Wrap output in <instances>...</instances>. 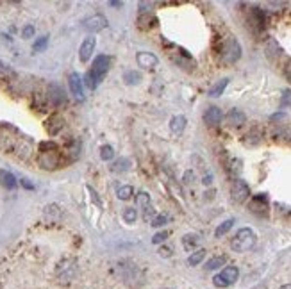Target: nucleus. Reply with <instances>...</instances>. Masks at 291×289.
Listing matches in <instances>:
<instances>
[{"label":"nucleus","instance_id":"1","mask_svg":"<svg viewBox=\"0 0 291 289\" xmlns=\"http://www.w3.org/2000/svg\"><path fill=\"white\" fill-rule=\"evenodd\" d=\"M38 164L43 170H55L61 164V154L54 143H41L40 156H38Z\"/></svg>","mask_w":291,"mask_h":289},{"label":"nucleus","instance_id":"2","mask_svg":"<svg viewBox=\"0 0 291 289\" xmlns=\"http://www.w3.org/2000/svg\"><path fill=\"white\" fill-rule=\"evenodd\" d=\"M109 64H111V59H109L107 55H99V57L95 59L93 66H91V70H89L88 75H86V84H88L89 88L91 89L97 88V84H99L100 80L106 77V74L109 72Z\"/></svg>","mask_w":291,"mask_h":289},{"label":"nucleus","instance_id":"3","mask_svg":"<svg viewBox=\"0 0 291 289\" xmlns=\"http://www.w3.org/2000/svg\"><path fill=\"white\" fill-rule=\"evenodd\" d=\"M120 279L124 280V284H127L129 288H141L145 282L143 271L139 270L138 266L131 264V263H122L118 266Z\"/></svg>","mask_w":291,"mask_h":289},{"label":"nucleus","instance_id":"4","mask_svg":"<svg viewBox=\"0 0 291 289\" xmlns=\"http://www.w3.org/2000/svg\"><path fill=\"white\" fill-rule=\"evenodd\" d=\"M256 232L245 227V229H239L231 239V248L234 252H248L256 246Z\"/></svg>","mask_w":291,"mask_h":289},{"label":"nucleus","instance_id":"5","mask_svg":"<svg viewBox=\"0 0 291 289\" xmlns=\"http://www.w3.org/2000/svg\"><path fill=\"white\" fill-rule=\"evenodd\" d=\"M239 57H241V45L238 43L236 38L229 36L227 41H225V43H223V47H222V59H223V63L234 64Z\"/></svg>","mask_w":291,"mask_h":289},{"label":"nucleus","instance_id":"6","mask_svg":"<svg viewBox=\"0 0 291 289\" xmlns=\"http://www.w3.org/2000/svg\"><path fill=\"white\" fill-rule=\"evenodd\" d=\"M238 277H239V270H238L236 266H225L220 273L214 275L212 284L216 286V288H227V286H232L236 282Z\"/></svg>","mask_w":291,"mask_h":289},{"label":"nucleus","instance_id":"7","mask_svg":"<svg viewBox=\"0 0 291 289\" xmlns=\"http://www.w3.org/2000/svg\"><path fill=\"white\" fill-rule=\"evenodd\" d=\"M55 275H57V279H59L63 284H70V282L77 277V263L72 261V259L63 261V263L57 266Z\"/></svg>","mask_w":291,"mask_h":289},{"label":"nucleus","instance_id":"8","mask_svg":"<svg viewBox=\"0 0 291 289\" xmlns=\"http://www.w3.org/2000/svg\"><path fill=\"white\" fill-rule=\"evenodd\" d=\"M231 196H232V200L238 202V204H243V202H247L248 196H250V187L247 186V182L241 181V179H236V181L232 182Z\"/></svg>","mask_w":291,"mask_h":289},{"label":"nucleus","instance_id":"9","mask_svg":"<svg viewBox=\"0 0 291 289\" xmlns=\"http://www.w3.org/2000/svg\"><path fill=\"white\" fill-rule=\"evenodd\" d=\"M106 27H107V20L104 15H93L84 20V29L89 30V32H99Z\"/></svg>","mask_w":291,"mask_h":289},{"label":"nucleus","instance_id":"10","mask_svg":"<svg viewBox=\"0 0 291 289\" xmlns=\"http://www.w3.org/2000/svg\"><path fill=\"white\" fill-rule=\"evenodd\" d=\"M136 204H138V209H141V214H143L145 220H150V214H152V202H150V196L145 191L138 193Z\"/></svg>","mask_w":291,"mask_h":289},{"label":"nucleus","instance_id":"11","mask_svg":"<svg viewBox=\"0 0 291 289\" xmlns=\"http://www.w3.org/2000/svg\"><path fill=\"white\" fill-rule=\"evenodd\" d=\"M95 45H97V41H95L93 36H89V38H86L82 41V45H80V49H79V57L82 63H86V61L91 59V55H93V52H95Z\"/></svg>","mask_w":291,"mask_h":289},{"label":"nucleus","instance_id":"12","mask_svg":"<svg viewBox=\"0 0 291 289\" xmlns=\"http://www.w3.org/2000/svg\"><path fill=\"white\" fill-rule=\"evenodd\" d=\"M248 207H250L252 212L265 216L268 212V198L265 195L254 196V198H252V202H250V206H248Z\"/></svg>","mask_w":291,"mask_h":289},{"label":"nucleus","instance_id":"13","mask_svg":"<svg viewBox=\"0 0 291 289\" xmlns=\"http://www.w3.org/2000/svg\"><path fill=\"white\" fill-rule=\"evenodd\" d=\"M222 111H220V107H208L206 109V113H204V122L208 123L209 127H216V125H220V122H222Z\"/></svg>","mask_w":291,"mask_h":289},{"label":"nucleus","instance_id":"14","mask_svg":"<svg viewBox=\"0 0 291 289\" xmlns=\"http://www.w3.org/2000/svg\"><path fill=\"white\" fill-rule=\"evenodd\" d=\"M136 61H138V64L141 66V68H154V66H158V57L154 54H150V52H139L138 55H136Z\"/></svg>","mask_w":291,"mask_h":289},{"label":"nucleus","instance_id":"15","mask_svg":"<svg viewBox=\"0 0 291 289\" xmlns=\"http://www.w3.org/2000/svg\"><path fill=\"white\" fill-rule=\"evenodd\" d=\"M227 122L232 127H241L243 123L247 122V116H245V113L239 111V109H231L227 114Z\"/></svg>","mask_w":291,"mask_h":289},{"label":"nucleus","instance_id":"16","mask_svg":"<svg viewBox=\"0 0 291 289\" xmlns=\"http://www.w3.org/2000/svg\"><path fill=\"white\" fill-rule=\"evenodd\" d=\"M68 84H70V89H72V93L75 95L77 98H82V80L77 74H70L68 77Z\"/></svg>","mask_w":291,"mask_h":289},{"label":"nucleus","instance_id":"17","mask_svg":"<svg viewBox=\"0 0 291 289\" xmlns=\"http://www.w3.org/2000/svg\"><path fill=\"white\" fill-rule=\"evenodd\" d=\"M186 116L184 114H177V116L172 118V122H170V129H172L173 134H181L184 132V129H186Z\"/></svg>","mask_w":291,"mask_h":289},{"label":"nucleus","instance_id":"18","mask_svg":"<svg viewBox=\"0 0 291 289\" xmlns=\"http://www.w3.org/2000/svg\"><path fill=\"white\" fill-rule=\"evenodd\" d=\"M15 150H16V156H18V157H22V159H27V157L32 154V145H30L27 139H20V141H18V145L15 147Z\"/></svg>","mask_w":291,"mask_h":289},{"label":"nucleus","instance_id":"19","mask_svg":"<svg viewBox=\"0 0 291 289\" xmlns=\"http://www.w3.org/2000/svg\"><path fill=\"white\" fill-rule=\"evenodd\" d=\"M50 100H52V104L54 105H61V104L66 102V95H64V91L59 88V86H52L50 88Z\"/></svg>","mask_w":291,"mask_h":289},{"label":"nucleus","instance_id":"20","mask_svg":"<svg viewBox=\"0 0 291 289\" xmlns=\"http://www.w3.org/2000/svg\"><path fill=\"white\" fill-rule=\"evenodd\" d=\"M0 184L7 189H15L16 187V179L13 177V173L5 172V170H0Z\"/></svg>","mask_w":291,"mask_h":289},{"label":"nucleus","instance_id":"21","mask_svg":"<svg viewBox=\"0 0 291 289\" xmlns=\"http://www.w3.org/2000/svg\"><path fill=\"white\" fill-rule=\"evenodd\" d=\"M183 243H184V248H186V250L193 252L195 250V246L200 243V237H198L197 234H187L183 237Z\"/></svg>","mask_w":291,"mask_h":289},{"label":"nucleus","instance_id":"22","mask_svg":"<svg viewBox=\"0 0 291 289\" xmlns=\"http://www.w3.org/2000/svg\"><path fill=\"white\" fill-rule=\"evenodd\" d=\"M225 257L223 255H218V257H211V259L206 263V270H218V268H222L225 264Z\"/></svg>","mask_w":291,"mask_h":289},{"label":"nucleus","instance_id":"23","mask_svg":"<svg viewBox=\"0 0 291 289\" xmlns=\"http://www.w3.org/2000/svg\"><path fill=\"white\" fill-rule=\"evenodd\" d=\"M204 257H206V250H204V248H200V250L193 252V254L187 257V264H189V266L200 264V263L204 261Z\"/></svg>","mask_w":291,"mask_h":289},{"label":"nucleus","instance_id":"24","mask_svg":"<svg viewBox=\"0 0 291 289\" xmlns=\"http://www.w3.org/2000/svg\"><path fill=\"white\" fill-rule=\"evenodd\" d=\"M229 84V79H222L218 84H214L211 89H209V97H220V95L223 93V89L227 88Z\"/></svg>","mask_w":291,"mask_h":289},{"label":"nucleus","instance_id":"25","mask_svg":"<svg viewBox=\"0 0 291 289\" xmlns=\"http://www.w3.org/2000/svg\"><path fill=\"white\" fill-rule=\"evenodd\" d=\"M47 123H50V125H47L50 134H57L59 132V129L63 127V120H61L59 116H52Z\"/></svg>","mask_w":291,"mask_h":289},{"label":"nucleus","instance_id":"26","mask_svg":"<svg viewBox=\"0 0 291 289\" xmlns=\"http://www.w3.org/2000/svg\"><path fill=\"white\" fill-rule=\"evenodd\" d=\"M129 166H131V161H129V159H124V157H122V159H118V161H116V162L113 164V166H111V170H113L114 173H122V172H127Z\"/></svg>","mask_w":291,"mask_h":289},{"label":"nucleus","instance_id":"27","mask_svg":"<svg viewBox=\"0 0 291 289\" xmlns=\"http://www.w3.org/2000/svg\"><path fill=\"white\" fill-rule=\"evenodd\" d=\"M232 225H234V220H227V221H223V223H220V225H218V229L214 231V236H216V237H222V236H225L232 229Z\"/></svg>","mask_w":291,"mask_h":289},{"label":"nucleus","instance_id":"28","mask_svg":"<svg viewBox=\"0 0 291 289\" xmlns=\"http://www.w3.org/2000/svg\"><path fill=\"white\" fill-rule=\"evenodd\" d=\"M132 193H134V189L131 186H120L116 195H118L120 200H129V198L132 196Z\"/></svg>","mask_w":291,"mask_h":289},{"label":"nucleus","instance_id":"29","mask_svg":"<svg viewBox=\"0 0 291 289\" xmlns=\"http://www.w3.org/2000/svg\"><path fill=\"white\" fill-rule=\"evenodd\" d=\"M136 218H138V211H136V209H132V207L124 209V220L127 221V223H134Z\"/></svg>","mask_w":291,"mask_h":289},{"label":"nucleus","instance_id":"30","mask_svg":"<svg viewBox=\"0 0 291 289\" xmlns=\"http://www.w3.org/2000/svg\"><path fill=\"white\" fill-rule=\"evenodd\" d=\"M100 157H102L104 161H109V159H113V157H114L113 147H109V145H104V147L100 148Z\"/></svg>","mask_w":291,"mask_h":289},{"label":"nucleus","instance_id":"31","mask_svg":"<svg viewBox=\"0 0 291 289\" xmlns=\"http://www.w3.org/2000/svg\"><path fill=\"white\" fill-rule=\"evenodd\" d=\"M124 79L127 80L129 84H138L139 80H141V75H139L138 72H127Z\"/></svg>","mask_w":291,"mask_h":289},{"label":"nucleus","instance_id":"32","mask_svg":"<svg viewBox=\"0 0 291 289\" xmlns=\"http://www.w3.org/2000/svg\"><path fill=\"white\" fill-rule=\"evenodd\" d=\"M168 220H170V216H158V218H152V220H150V225L161 227V225H164Z\"/></svg>","mask_w":291,"mask_h":289},{"label":"nucleus","instance_id":"33","mask_svg":"<svg viewBox=\"0 0 291 289\" xmlns=\"http://www.w3.org/2000/svg\"><path fill=\"white\" fill-rule=\"evenodd\" d=\"M166 237H168V232H166V231L158 232V234H156V236L152 237V243H154V245H159V243H163V241H166Z\"/></svg>","mask_w":291,"mask_h":289},{"label":"nucleus","instance_id":"34","mask_svg":"<svg viewBox=\"0 0 291 289\" xmlns=\"http://www.w3.org/2000/svg\"><path fill=\"white\" fill-rule=\"evenodd\" d=\"M47 41H49V38H47V36H43L40 41H36V43H34V52H40V50H43L45 47H47Z\"/></svg>","mask_w":291,"mask_h":289},{"label":"nucleus","instance_id":"35","mask_svg":"<svg viewBox=\"0 0 291 289\" xmlns=\"http://www.w3.org/2000/svg\"><path fill=\"white\" fill-rule=\"evenodd\" d=\"M32 34H34V27H32V25H27L24 29V38H30Z\"/></svg>","mask_w":291,"mask_h":289},{"label":"nucleus","instance_id":"36","mask_svg":"<svg viewBox=\"0 0 291 289\" xmlns=\"http://www.w3.org/2000/svg\"><path fill=\"white\" fill-rule=\"evenodd\" d=\"M284 75H286V79L291 82V59L286 63V66H284Z\"/></svg>","mask_w":291,"mask_h":289},{"label":"nucleus","instance_id":"37","mask_svg":"<svg viewBox=\"0 0 291 289\" xmlns=\"http://www.w3.org/2000/svg\"><path fill=\"white\" fill-rule=\"evenodd\" d=\"M22 184H24L25 187H29V189H32V184H29L27 181H22Z\"/></svg>","mask_w":291,"mask_h":289},{"label":"nucleus","instance_id":"38","mask_svg":"<svg viewBox=\"0 0 291 289\" xmlns=\"http://www.w3.org/2000/svg\"><path fill=\"white\" fill-rule=\"evenodd\" d=\"M279 289H291V284H286V286H282V288H279Z\"/></svg>","mask_w":291,"mask_h":289},{"label":"nucleus","instance_id":"39","mask_svg":"<svg viewBox=\"0 0 291 289\" xmlns=\"http://www.w3.org/2000/svg\"><path fill=\"white\" fill-rule=\"evenodd\" d=\"M163 289H166V288H163Z\"/></svg>","mask_w":291,"mask_h":289}]
</instances>
